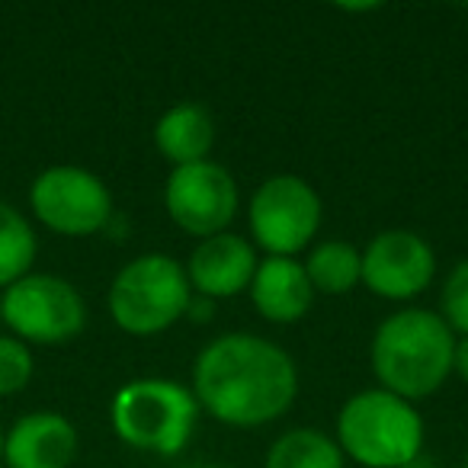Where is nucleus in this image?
Wrapping results in <instances>:
<instances>
[{"label": "nucleus", "mask_w": 468, "mask_h": 468, "mask_svg": "<svg viewBox=\"0 0 468 468\" xmlns=\"http://www.w3.org/2000/svg\"><path fill=\"white\" fill-rule=\"evenodd\" d=\"M238 183L231 170L215 161L174 167L164 186V206L174 225L193 238H212L228 231L238 215Z\"/></svg>", "instance_id": "9"}, {"label": "nucleus", "mask_w": 468, "mask_h": 468, "mask_svg": "<svg viewBox=\"0 0 468 468\" xmlns=\"http://www.w3.org/2000/svg\"><path fill=\"white\" fill-rule=\"evenodd\" d=\"M369 363L385 391L404 401L430 398L452 376L455 334L430 308H401L376 327Z\"/></svg>", "instance_id": "2"}, {"label": "nucleus", "mask_w": 468, "mask_h": 468, "mask_svg": "<svg viewBox=\"0 0 468 468\" xmlns=\"http://www.w3.org/2000/svg\"><path fill=\"white\" fill-rule=\"evenodd\" d=\"M33 378V353L23 340L0 337V398L23 391Z\"/></svg>", "instance_id": "19"}, {"label": "nucleus", "mask_w": 468, "mask_h": 468, "mask_svg": "<svg viewBox=\"0 0 468 468\" xmlns=\"http://www.w3.org/2000/svg\"><path fill=\"white\" fill-rule=\"evenodd\" d=\"M4 440H7V433H4V427H0V459H4Z\"/></svg>", "instance_id": "21"}, {"label": "nucleus", "mask_w": 468, "mask_h": 468, "mask_svg": "<svg viewBox=\"0 0 468 468\" xmlns=\"http://www.w3.org/2000/svg\"><path fill=\"white\" fill-rule=\"evenodd\" d=\"M193 395L199 410L225 427L254 430L280 420L292 408L299 369L273 340L228 331L196 356Z\"/></svg>", "instance_id": "1"}, {"label": "nucleus", "mask_w": 468, "mask_h": 468, "mask_svg": "<svg viewBox=\"0 0 468 468\" xmlns=\"http://www.w3.org/2000/svg\"><path fill=\"white\" fill-rule=\"evenodd\" d=\"M257 250L241 234L221 231L212 238H202L196 250L189 254L186 280L189 289L202 299H231L250 289V280L257 273Z\"/></svg>", "instance_id": "11"}, {"label": "nucleus", "mask_w": 468, "mask_h": 468, "mask_svg": "<svg viewBox=\"0 0 468 468\" xmlns=\"http://www.w3.org/2000/svg\"><path fill=\"white\" fill-rule=\"evenodd\" d=\"M452 372H459L462 382L468 385V337L455 340V363H452Z\"/></svg>", "instance_id": "20"}, {"label": "nucleus", "mask_w": 468, "mask_h": 468, "mask_svg": "<svg viewBox=\"0 0 468 468\" xmlns=\"http://www.w3.org/2000/svg\"><path fill=\"white\" fill-rule=\"evenodd\" d=\"M112 430L122 442L154 455H176L193 440L199 404L176 378H132L112 398Z\"/></svg>", "instance_id": "4"}, {"label": "nucleus", "mask_w": 468, "mask_h": 468, "mask_svg": "<svg viewBox=\"0 0 468 468\" xmlns=\"http://www.w3.org/2000/svg\"><path fill=\"white\" fill-rule=\"evenodd\" d=\"M36 231L10 202L0 199V286L23 280L36 261Z\"/></svg>", "instance_id": "17"}, {"label": "nucleus", "mask_w": 468, "mask_h": 468, "mask_svg": "<svg viewBox=\"0 0 468 468\" xmlns=\"http://www.w3.org/2000/svg\"><path fill=\"white\" fill-rule=\"evenodd\" d=\"M0 324H4V292H0Z\"/></svg>", "instance_id": "22"}, {"label": "nucleus", "mask_w": 468, "mask_h": 468, "mask_svg": "<svg viewBox=\"0 0 468 468\" xmlns=\"http://www.w3.org/2000/svg\"><path fill=\"white\" fill-rule=\"evenodd\" d=\"M344 459L337 440L324 430L295 427L270 446L263 468H344Z\"/></svg>", "instance_id": "16"}, {"label": "nucleus", "mask_w": 468, "mask_h": 468, "mask_svg": "<svg viewBox=\"0 0 468 468\" xmlns=\"http://www.w3.org/2000/svg\"><path fill=\"white\" fill-rule=\"evenodd\" d=\"M193 289L186 267L167 254H142L125 263L110 286V314L125 334L154 337L186 314Z\"/></svg>", "instance_id": "5"}, {"label": "nucleus", "mask_w": 468, "mask_h": 468, "mask_svg": "<svg viewBox=\"0 0 468 468\" xmlns=\"http://www.w3.org/2000/svg\"><path fill=\"white\" fill-rule=\"evenodd\" d=\"M440 318L449 324V331L468 337V257L449 270L440 292Z\"/></svg>", "instance_id": "18"}, {"label": "nucleus", "mask_w": 468, "mask_h": 468, "mask_svg": "<svg viewBox=\"0 0 468 468\" xmlns=\"http://www.w3.org/2000/svg\"><path fill=\"white\" fill-rule=\"evenodd\" d=\"M78 455V430L55 410L20 417L4 440L7 468H68Z\"/></svg>", "instance_id": "12"}, {"label": "nucleus", "mask_w": 468, "mask_h": 468, "mask_svg": "<svg viewBox=\"0 0 468 468\" xmlns=\"http://www.w3.org/2000/svg\"><path fill=\"white\" fill-rule=\"evenodd\" d=\"M334 440L346 459L363 468H404L423 446V420L404 398L366 388L340 408Z\"/></svg>", "instance_id": "3"}, {"label": "nucleus", "mask_w": 468, "mask_h": 468, "mask_svg": "<svg viewBox=\"0 0 468 468\" xmlns=\"http://www.w3.org/2000/svg\"><path fill=\"white\" fill-rule=\"evenodd\" d=\"M302 267L314 292L346 295L363 282V250H356L350 241H321L308 250Z\"/></svg>", "instance_id": "15"}, {"label": "nucleus", "mask_w": 468, "mask_h": 468, "mask_svg": "<svg viewBox=\"0 0 468 468\" xmlns=\"http://www.w3.org/2000/svg\"><path fill=\"white\" fill-rule=\"evenodd\" d=\"M4 324L23 344H68L87 327V305L61 276L27 273L4 289Z\"/></svg>", "instance_id": "7"}, {"label": "nucleus", "mask_w": 468, "mask_h": 468, "mask_svg": "<svg viewBox=\"0 0 468 468\" xmlns=\"http://www.w3.org/2000/svg\"><path fill=\"white\" fill-rule=\"evenodd\" d=\"M202 468H228V465H202Z\"/></svg>", "instance_id": "23"}, {"label": "nucleus", "mask_w": 468, "mask_h": 468, "mask_svg": "<svg viewBox=\"0 0 468 468\" xmlns=\"http://www.w3.org/2000/svg\"><path fill=\"white\" fill-rule=\"evenodd\" d=\"M250 302L257 314L273 324H295L308 314L314 289L295 257H263L250 280Z\"/></svg>", "instance_id": "13"}, {"label": "nucleus", "mask_w": 468, "mask_h": 468, "mask_svg": "<svg viewBox=\"0 0 468 468\" xmlns=\"http://www.w3.org/2000/svg\"><path fill=\"white\" fill-rule=\"evenodd\" d=\"M436 276V254L417 231L388 228L363 250V286L378 299L408 302L420 295Z\"/></svg>", "instance_id": "10"}, {"label": "nucleus", "mask_w": 468, "mask_h": 468, "mask_svg": "<svg viewBox=\"0 0 468 468\" xmlns=\"http://www.w3.org/2000/svg\"><path fill=\"white\" fill-rule=\"evenodd\" d=\"M321 196L299 174H273L254 189L248 221L254 241L270 257H295L321 228Z\"/></svg>", "instance_id": "6"}, {"label": "nucleus", "mask_w": 468, "mask_h": 468, "mask_svg": "<svg viewBox=\"0 0 468 468\" xmlns=\"http://www.w3.org/2000/svg\"><path fill=\"white\" fill-rule=\"evenodd\" d=\"M36 218L55 234L68 238H87L110 225L112 196L97 174L71 164L42 170L29 189Z\"/></svg>", "instance_id": "8"}, {"label": "nucleus", "mask_w": 468, "mask_h": 468, "mask_svg": "<svg viewBox=\"0 0 468 468\" xmlns=\"http://www.w3.org/2000/svg\"><path fill=\"white\" fill-rule=\"evenodd\" d=\"M154 144L174 167L208 161L215 144V119L199 103H176L154 122Z\"/></svg>", "instance_id": "14"}]
</instances>
